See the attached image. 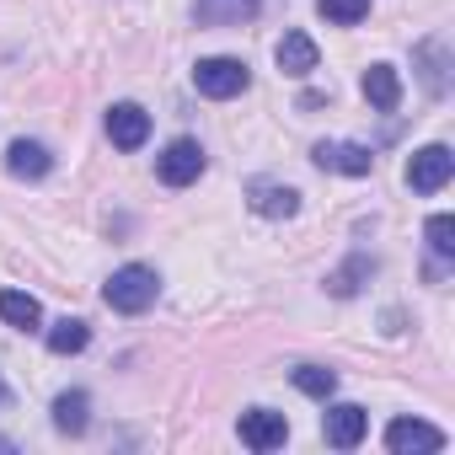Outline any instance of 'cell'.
<instances>
[{"mask_svg":"<svg viewBox=\"0 0 455 455\" xmlns=\"http://www.w3.org/2000/svg\"><path fill=\"white\" fill-rule=\"evenodd\" d=\"M156 290H161L156 268H145V263H129V268H118V274L108 279L102 300H108L113 311H124V316H140V311H150V306H156Z\"/></svg>","mask_w":455,"mask_h":455,"instance_id":"1","label":"cell"},{"mask_svg":"<svg viewBox=\"0 0 455 455\" xmlns=\"http://www.w3.org/2000/svg\"><path fill=\"white\" fill-rule=\"evenodd\" d=\"M247 65L242 60H225V54H214V60H198L193 65V86L204 92V97H214V102H225V97H242L247 92Z\"/></svg>","mask_w":455,"mask_h":455,"instance_id":"2","label":"cell"},{"mask_svg":"<svg viewBox=\"0 0 455 455\" xmlns=\"http://www.w3.org/2000/svg\"><path fill=\"white\" fill-rule=\"evenodd\" d=\"M156 177H161L166 188L198 182V177H204V150H198V140H172V145L156 156Z\"/></svg>","mask_w":455,"mask_h":455,"instance_id":"3","label":"cell"},{"mask_svg":"<svg viewBox=\"0 0 455 455\" xmlns=\"http://www.w3.org/2000/svg\"><path fill=\"white\" fill-rule=\"evenodd\" d=\"M450 172H455L450 145H423V150H412V161H407V188H412V193H439V188L450 182Z\"/></svg>","mask_w":455,"mask_h":455,"instance_id":"4","label":"cell"},{"mask_svg":"<svg viewBox=\"0 0 455 455\" xmlns=\"http://www.w3.org/2000/svg\"><path fill=\"white\" fill-rule=\"evenodd\" d=\"M386 450H396V455H434V450H444V434H439L434 423L396 418V423L386 428Z\"/></svg>","mask_w":455,"mask_h":455,"instance_id":"5","label":"cell"},{"mask_svg":"<svg viewBox=\"0 0 455 455\" xmlns=\"http://www.w3.org/2000/svg\"><path fill=\"white\" fill-rule=\"evenodd\" d=\"M284 439H290V423H284V412H268V407H252V412H242V444H252L258 455L279 450Z\"/></svg>","mask_w":455,"mask_h":455,"instance_id":"6","label":"cell"},{"mask_svg":"<svg viewBox=\"0 0 455 455\" xmlns=\"http://www.w3.org/2000/svg\"><path fill=\"white\" fill-rule=\"evenodd\" d=\"M311 156H316L322 172H343V177H364V172L375 166V156H370L364 145H348V140H322Z\"/></svg>","mask_w":455,"mask_h":455,"instance_id":"7","label":"cell"},{"mask_svg":"<svg viewBox=\"0 0 455 455\" xmlns=\"http://www.w3.org/2000/svg\"><path fill=\"white\" fill-rule=\"evenodd\" d=\"M108 140H113L118 150H140V145L150 140V113L134 108V102H118V108L108 113Z\"/></svg>","mask_w":455,"mask_h":455,"instance_id":"8","label":"cell"},{"mask_svg":"<svg viewBox=\"0 0 455 455\" xmlns=\"http://www.w3.org/2000/svg\"><path fill=\"white\" fill-rule=\"evenodd\" d=\"M327 444H338V450H354L359 439H364V428H370V412L359 407V402H338V407H327Z\"/></svg>","mask_w":455,"mask_h":455,"instance_id":"9","label":"cell"},{"mask_svg":"<svg viewBox=\"0 0 455 455\" xmlns=\"http://www.w3.org/2000/svg\"><path fill=\"white\" fill-rule=\"evenodd\" d=\"M193 17L204 28H242L258 17V0H193Z\"/></svg>","mask_w":455,"mask_h":455,"instance_id":"10","label":"cell"},{"mask_svg":"<svg viewBox=\"0 0 455 455\" xmlns=\"http://www.w3.org/2000/svg\"><path fill=\"white\" fill-rule=\"evenodd\" d=\"M49 166H54V156H49L38 140H12V150H6V172H12V177L38 182V177H49Z\"/></svg>","mask_w":455,"mask_h":455,"instance_id":"11","label":"cell"},{"mask_svg":"<svg viewBox=\"0 0 455 455\" xmlns=\"http://www.w3.org/2000/svg\"><path fill=\"white\" fill-rule=\"evenodd\" d=\"M274 60H279L284 76H311V70H316V44H311L306 33H284L279 49H274Z\"/></svg>","mask_w":455,"mask_h":455,"instance_id":"12","label":"cell"},{"mask_svg":"<svg viewBox=\"0 0 455 455\" xmlns=\"http://www.w3.org/2000/svg\"><path fill=\"white\" fill-rule=\"evenodd\" d=\"M364 97H370V108L396 113V102H402V76H396L391 65H370V70H364Z\"/></svg>","mask_w":455,"mask_h":455,"instance_id":"13","label":"cell"},{"mask_svg":"<svg viewBox=\"0 0 455 455\" xmlns=\"http://www.w3.org/2000/svg\"><path fill=\"white\" fill-rule=\"evenodd\" d=\"M86 423H92V396H86V391L54 396V428H60V434H86Z\"/></svg>","mask_w":455,"mask_h":455,"instance_id":"14","label":"cell"},{"mask_svg":"<svg viewBox=\"0 0 455 455\" xmlns=\"http://www.w3.org/2000/svg\"><path fill=\"white\" fill-rule=\"evenodd\" d=\"M252 209H258V214H268V220H290V214L300 209V193H295V188L258 182V188H252Z\"/></svg>","mask_w":455,"mask_h":455,"instance_id":"15","label":"cell"},{"mask_svg":"<svg viewBox=\"0 0 455 455\" xmlns=\"http://www.w3.org/2000/svg\"><path fill=\"white\" fill-rule=\"evenodd\" d=\"M0 322H12V327L33 332V327L44 322V311H38V300L22 295V290H0Z\"/></svg>","mask_w":455,"mask_h":455,"instance_id":"16","label":"cell"},{"mask_svg":"<svg viewBox=\"0 0 455 455\" xmlns=\"http://www.w3.org/2000/svg\"><path fill=\"white\" fill-rule=\"evenodd\" d=\"M86 343H92V327H86L81 316H60V322L49 327V348H54V354H81Z\"/></svg>","mask_w":455,"mask_h":455,"instance_id":"17","label":"cell"},{"mask_svg":"<svg viewBox=\"0 0 455 455\" xmlns=\"http://www.w3.org/2000/svg\"><path fill=\"white\" fill-rule=\"evenodd\" d=\"M295 386H300L306 396L327 402V396L338 391V375H332V370H322V364H300V370H295Z\"/></svg>","mask_w":455,"mask_h":455,"instance_id":"18","label":"cell"},{"mask_svg":"<svg viewBox=\"0 0 455 455\" xmlns=\"http://www.w3.org/2000/svg\"><path fill=\"white\" fill-rule=\"evenodd\" d=\"M316 12L327 22H338V28H354V22L370 17V0H316Z\"/></svg>","mask_w":455,"mask_h":455,"instance_id":"19","label":"cell"},{"mask_svg":"<svg viewBox=\"0 0 455 455\" xmlns=\"http://www.w3.org/2000/svg\"><path fill=\"white\" fill-rule=\"evenodd\" d=\"M423 236H428V247H434L439 258H455V220H450V214H434V220L423 225Z\"/></svg>","mask_w":455,"mask_h":455,"instance_id":"20","label":"cell"},{"mask_svg":"<svg viewBox=\"0 0 455 455\" xmlns=\"http://www.w3.org/2000/svg\"><path fill=\"white\" fill-rule=\"evenodd\" d=\"M364 274H370V258H354L343 274H332V279H327V290H332V295H354V290H359L354 279H364Z\"/></svg>","mask_w":455,"mask_h":455,"instance_id":"21","label":"cell"},{"mask_svg":"<svg viewBox=\"0 0 455 455\" xmlns=\"http://www.w3.org/2000/svg\"><path fill=\"white\" fill-rule=\"evenodd\" d=\"M0 402H6V380H0Z\"/></svg>","mask_w":455,"mask_h":455,"instance_id":"22","label":"cell"},{"mask_svg":"<svg viewBox=\"0 0 455 455\" xmlns=\"http://www.w3.org/2000/svg\"><path fill=\"white\" fill-rule=\"evenodd\" d=\"M0 450H12V439H0Z\"/></svg>","mask_w":455,"mask_h":455,"instance_id":"23","label":"cell"}]
</instances>
